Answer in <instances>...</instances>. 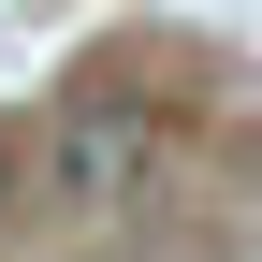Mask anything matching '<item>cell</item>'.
Here are the masks:
<instances>
[{
	"instance_id": "cell-2",
	"label": "cell",
	"mask_w": 262,
	"mask_h": 262,
	"mask_svg": "<svg viewBox=\"0 0 262 262\" xmlns=\"http://www.w3.org/2000/svg\"><path fill=\"white\" fill-rule=\"evenodd\" d=\"M0 204H15V146H0Z\"/></svg>"
},
{
	"instance_id": "cell-1",
	"label": "cell",
	"mask_w": 262,
	"mask_h": 262,
	"mask_svg": "<svg viewBox=\"0 0 262 262\" xmlns=\"http://www.w3.org/2000/svg\"><path fill=\"white\" fill-rule=\"evenodd\" d=\"M58 175H73V204L131 219V204L160 189V117H131V102H88L73 131H58Z\"/></svg>"
}]
</instances>
